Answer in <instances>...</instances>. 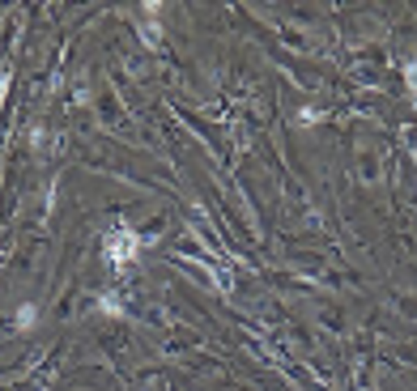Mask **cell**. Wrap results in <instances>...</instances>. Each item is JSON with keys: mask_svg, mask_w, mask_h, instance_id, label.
<instances>
[{"mask_svg": "<svg viewBox=\"0 0 417 391\" xmlns=\"http://www.w3.org/2000/svg\"><path fill=\"white\" fill-rule=\"evenodd\" d=\"M404 77H409V85L417 90V60H413V64H404Z\"/></svg>", "mask_w": 417, "mask_h": 391, "instance_id": "5", "label": "cell"}, {"mask_svg": "<svg viewBox=\"0 0 417 391\" xmlns=\"http://www.w3.org/2000/svg\"><path fill=\"white\" fill-rule=\"evenodd\" d=\"M136 256H141V238H136L132 230H115V234L107 238V264L124 268V264L136 260Z\"/></svg>", "mask_w": 417, "mask_h": 391, "instance_id": "1", "label": "cell"}, {"mask_svg": "<svg viewBox=\"0 0 417 391\" xmlns=\"http://www.w3.org/2000/svg\"><path fill=\"white\" fill-rule=\"evenodd\" d=\"M298 119H302V124H320V119H324V111H311V106H306V111H302Z\"/></svg>", "mask_w": 417, "mask_h": 391, "instance_id": "4", "label": "cell"}, {"mask_svg": "<svg viewBox=\"0 0 417 391\" xmlns=\"http://www.w3.org/2000/svg\"><path fill=\"white\" fill-rule=\"evenodd\" d=\"M98 306H102V310H107V315H124V306H120L115 298H107V294H102V298H98Z\"/></svg>", "mask_w": 417, "mask_h": 391, "instance_id": "3", "label": "cell"}, {"mask_svg": "<svg viewBox=\"0 0 417 391\" xmlns=\"http://www.w3.org/2000/svg\"><path fill=\"white\" fill-rule=\"evenodd\" d=\"M34 324H39V306H34V302H22V306H17V328L30 332Z\"/></svg>", "mask_w": 417, "mask_h": 391, "instance_id": "2", "label": "cell"}, {"mask_svg": "<svg viewBox=\"0 0 417 391\" xmlns=\"http://www.w3.org/2000/svg\"><path fill=\"white\" fill-rule=\"evenodd\" d=\"M9 85H13V81H9V73H0V102L9 98Z\"/></svg>", "mask_w": 417, "mask_h": 391, "instance_id": "6", "label": "cell"}]
</instances>
